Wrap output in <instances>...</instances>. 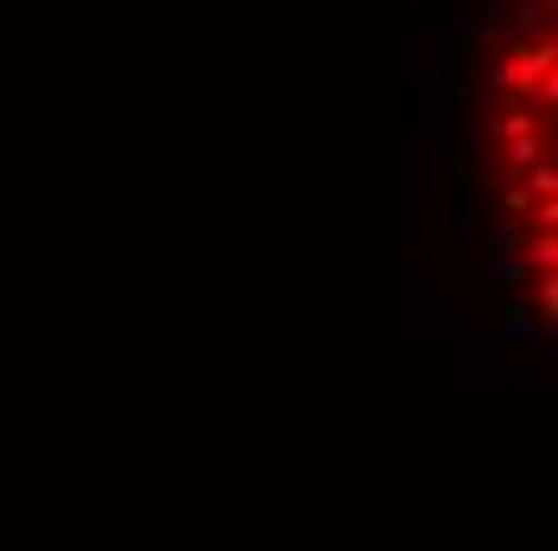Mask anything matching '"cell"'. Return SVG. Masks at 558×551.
Segmentation results:
<instances>
[{"mask_svg": "<svg viewBox=\"0 0 558 551\" xmlns=\"http://www.w3.org/2000/svg\"><path fill=\"white\" fill-rule=\"evenodd\" d=\"M501 333H507V340H513V346H546V340H553V333L539 328V321H533L526 308H513V315H507V321H501Z\"/></svg>", "mask_w": 558, "mask_h": 551, "instance_id": "6da1fadb", "label": "cell"}]
</instances>
